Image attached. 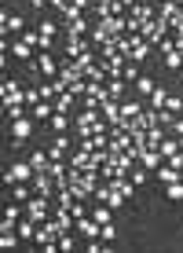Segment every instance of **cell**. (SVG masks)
I'll list each match as a JSON object with an SVG mask.
<instances>
[{
	"instance_id": "e0dca14e",
	"label": "cell",
	"mask_w": 183,
	"mask_h": 253,
	"mask_svg": "<svg viewBox=\"0 0 183 253\" xmlns=\"http://www.w3.org/2000/svg\"><path fill=\"white\" fill-rule=\"evenodd\" d=\"M99 114L107 118L110 125H117V121H121V99H107V103L99 107Z\"/></svg>"
},
{
	"instance_id": "f546056e",
	"label": "cell",
	"mask_w": 183,
	"mask_h": 253,
	"mask_svg": "<svg viewBox=\"0 0 183 253\" xmlns=\"http://www.w3.org/2000/svg\"><path fill=\"white\" fill-rule=\"evenodd\" d=\"M30 51H33V48L26 44L22 37H19V41H15V44H11V55H15V59H26V63H30Z\"/></svg>"
},
{
	"instance_id": "d4e9b609",
	"label": "cell",
	"mask_w": 183,
	"mask_h": 253,
	"mask_svg": "<svg viewBox=\"0 0 183 253\" xmlns=\"http://www.w3.org/2000/svg\"><path fill=\"white\" fill-rule=\"evenodd\" d=\"M154 88H158V84H154V77H146V74H139V81L132 84V92H136V95H150Z\"/></svg>"
},
{
	"instance_id": "8992f818",
	"label": "cell",
	"mask_w": 183,
	"mask_h": 253,
	"mask_svg": "<svg viewBox=\"0 0 183 253\" xmlns=\"http://www.w3.org/2000/svg\"><path fill=\"white\" fill-rule=\"evenodd\" d=\"M30 184H33V195H48V198H55V191H59V184L48 176V172H37Z\"/></svg>"
},
{
	"instance_id": "d6a6232c",
	"label": "cell",
	"mask_w": 183,
	"mask_h": 253,
	"mask_svg": "<svg viewBox=\"0 0 183 253\" xmlns=\"http://www.w3.org/2000/svg\"><path fill=\"white\" fill-rule=\"evenodd\" d=\"M165 195H169L172 202H183V180H176V184H169V187H165Z\"/></svg>"
},
{
	"instance_id": "4dcf8cb0",
	"label": "cell",
	"mask_w": 183,
	"mask_h": 253,
	"mask_svg": "<svg viewBox=\"0 0 183 253\" xmlns=\"http://www.w3.org/2000/svg\"><path fill=\"white\" fill-rule=\"evenodd\" d=\"M48 125L55 128V136H59V132H66V128H70V118H66V114H51Z\"/></svg>"
},
{
	"instance_id": "836d02e7",
	"label": "cell",
	"mask_w": 183,
	"mask_h": 253,
	"mask_svg": "<svg viewBox=\"0 0 183 253\" xmlns=\"http://www.w3.org/2000/svg\"><path fill=\"white\" fill-rule=\"evenodd\" d=\"M0 246H4V250H15V246H19V231H4V235H0Z\"/></svg>"
},
{
	"instance_id": "277c9868",
	"label": "cell",
	"mask_w": 183,
	"mask_h": 253,
	"mask_svg": "<svg viewBox=\"0 0 183 253\" xmlns=\"http://www.w3.org/2000/svg\"><path fill=\"white\" fill-rule=\"evenodd\" d=\"M33 176H37V169L30 165V158L26 162H11V169L4 172V184H30Z\"/></svg>"
},
{
	"instance_id": "f6af8a7d",
	"label": "cell",
	"mask_w": 183,
	"mask_h": 253,
	"mask_svg": "<svg viewBox=\"0 0 183 253\" xmlns=\"http://www.w3.org/2000/svg\"><path fill=\"white\" fill-rule=\"evenodd\" d=\"M172 132H176V136H180V139H183V114H180V118H176V121H172Z\"/></svg>"
},
{
	"instance_id": "8d00e7d4",
	"label": "cell",
	"mask_w": 183,
	"mask_h": 253,
	"mask_svg": "<svg viewBox=\"0 0 183 253\" xmlns=\"http://www.w3.org/2000/svg\"><path fill=\"white\" fill-rule=\"evenodd\" d=\"M73 246H77V239H73V231H63V235H59V250H66V253H70V250H73Z\"/></svg>"
},
{
	"instance_id": "cb8c5ba5",
	"label": "cell",
	"mask_w": 183,
	"mask_h": 253,
	"mask_svg": "<svg viewBox=\"0 0 183 253\" xmlns=\"http://www.w3.org/2000/svg\"><path fill=\"white\" fill-rule=\"evenodd\" d=\"M128 176H132V184H136V187H143V184H146V180H150V176H154V172H150V169H146V165H139V162H136V165H132V172H128Z\"/></svg>"
},
{
	"instance_id": "8fae6325",
	"label": "cell",
	"mask_w": 183,
	"mask_h": 253,
	"mask_svg": "<svg viewBox=\"0 0 183 253\" xmlns=\"http://www.w3.org/2000/svg\"><path fill=\"white\" fill-rule=\"evenodd\" d=\"M107 184H110V187H114V191H117V195H125V198H128V202H132V195H136V184H132V176H110V180H107Z\"/></svg>"
},
{
	"instance_id": "603a6c76",
	"label": "cell",
	"mask_w": 183,
	"mask_h": 253,
	"mask_svg": "<svg viewBox=\"0 0 183 253\" xmlns=\"http://www.w3.org/2000/svg\"><path fill=\"white\" fill-rule=\"evenodd\" d=\"M139 114H143L139 99H121V118H139Z\"/></svg>"
},
{
	"instance_id": "7402d4cb",
	"label": "cell",
	"mask_w": 183,
	"mask_h": 253,
	"mask_svg": "<svg viewBox=\"0 0 183 253\" xmlns=\"http://www.w3.org/2000/svg\"><path fill=\"white\" fill-rule=\"evenodd\" d=\"M183 11V7H180V0H165V4L158 7V15H161V19H169V22H176V15Z\"/></svg>"
},
{
	"instance_id": "30bf717a",
	"label": "cell",
	"mask_w": 183,
	"mask_h": 253,
	"mask_svg": "<svg viewBox=\"0 0 183 253\" xmlns=\"http://www.w3.org/2000/svg\"><path fill=\"white\" fill-rule=\"evenodd\" d=\"M128 15H132V19H139V22H150L154 15H158V7H154V4H139V0H132V4H128Z\"/></svg>"
},
{
	"instance_id": "60d3db41",
	"label": "cell",
	"mask_w": 183,
	"mask_h": 253,
	"mask_svg": "<svg viewBox=\"0 0 183 253\" xmlns=\"http://www.w3.org/2000/svg\"><path fill=\"white\" fill-rule=\"evenodd\" d=\"M7 110V118L11 121H19V118H26V107H4Z\"/></svg>"
},
{
	"instance_id": "ee69618b",
	"label": "cell",
	"mask_w": 183,
	"mask_h": 253,
	"mask_svg": "<svg viewBox=\"0 0 183 253\" xmlns=\"http://www.w3.org/2000/svg\"><path fill=\"white\" fill-rule=\"evenodd\" d=\"M169 165H172V169H183V151H180V154H172Z\"/></svg>"
},
{
	"instance_id": "74e56055",
	"label": "cell",
	"mask_w": 183,
	"mask_h": 253,
	"mask_svg": "<svg viewBox=\"0 0 183 253\" xmlns=\"http://www.w3.org/2000/svg\"><path fill=\"white\" fill-rule=\"evenodd\" d=\"M99 239H107V242H114V239H117V228H114V220H110V224H103V228H99Z\"/></svg>"
},
{
	"instance_id": "f1b7e54d",
	"label": "cell",
	"mask_w": 183,
	"mask_h": 253,
	"mask_svg": "<svg viewBox=\"0 0 183 253\" xmlns=\"http://www.w3.org/2000/svg\"><path fill=\"white\" fill-rule=\"evenodd\" d=\"M73 19H84V7H77L73 0H70V4L63 7V22H73Z\"/></svg>"
},
{
	"instance_id": "7bdbcfd3",
	"label": "cell",
	"mask_w": 183,
	"mask_h": 253,
	"mask_svg": "<svg viewBox=\"0 0 183 253\" xmlns=\"http://www.w3.org/2000/svg\"><path fill=\"white\" fill-rule=\"evenodd\" d=\"M40 51H51V33H40Z\"/></svg>"
},
{
	"instance_id": "e575fe53",
	"label": "cell",
	"mask_w": 183,
	"mask_h": 253,
	"mask_svg": "<svg viewBox=\"0 0 183 253\" xmlns=\"http://www.w3.org/2000/svg\"><path fill=\"white\" fill-rule=\"evenodd\" d=\"M121 77H125L128 84H136L139 81V63H125V74H121Z\"/></svg>"
},
{
	"instance_id": "44dd1931",
	"label": "cell",
	"mask_w": 183,
	"mask_h": 253,
	"mask_svg": "<svg viewBox=\"0 0 183 253\" xmlns=\"http://www.w3.org/2000/svg\"><path fill=\"white\" fill-rule=\"evenodd\" d=\"M15 231H19V239H30V242H37V224L26 216V220H19L15 224Z\"/></svg>"
},
{
	"instance_id": "ab89813d",
	"label": "cell",
	"mask_w": 183,
	"mask_h": 253,
	"mask_svg": "<svg viewBox=\"0 0 183 253\" xmlns=\"http://www.w3.org/2000/svg\"><path fill=\"white\" fill-rule=\"evenodd\" d=\"M40 103V88H26V107H37Z\"/></svg>"
},
{
	"instance_id": "d6986e66",
	"label": "cell",
	"mask_w": 183,
	"mask_h": 253,
	"mask_svg": "<svg viewBox=\"0 0 183 253\" xmlns=\"http://www.w3.org/2000/svg\"><path fill=\"white\" fill-rule=\"evenodd\" d=\"M150 51H154V44H146V41L139 37V41H136V48L128 51V63H146V55H150Z\"/></svg>"
},
{
	"instance_id": "4316f807",
	"label": "cell",
	"mask_w": 183,
	"mask_h": 253,
	"mask_svg": "<svg viewBox=\"0 0 183 253\" xmlns=\"http://www.w3.org/2000/svg\"><path fill=\"white\" fill-rule=\"evenodd\" d=\"M30 191H33V184H30V187H26V184H11V198H15V202H22V206H26V202L33 198Z\"/></svg>"
},
{
	"instance_id": "5bb4252c",
	"label": "cell",
	"mask_w": 183,
	"mask_h": 253,
	"mask_svg": "<svg viewBox=\"0 0 183 253\" xmlns=\"http://www.w3.org/2000/svg\"><path fill=\"white\" fill-rule=\"evenodd\" d=\"M154 176H158V184H165V187H169V184H176V180H183V176H180V169H172L169 162H161L158 169H154Z\"/></svg>"
},
{
	"instance_id": "ac0fdd59",
	"label": "cell",
	"mask_w": 183,
	"mask_h": 253,
	"mask_svg": "<svg viewBox=\"0 0 183 253\" xmlns=\"http://www.w3.org/2000/svg\"><path fill=\"white\" fill-rule=\"evenodd\" d=\"M63 30H66V37H88L92 26H88V19H73V22H66Z\"/></svg>"
},
{
	"instance_id": "9c48e42d",
	"label": "cell",
	"mask_w": 183,
	"mask_h": 253,
	"mask_svg": "<svg viewBox=\"0 0 183 253\" xmlns=\"http://www.w3.org/2000/svg\"><path fill=\"white\" fill-rule=\"evenodd\" d=\"M77 99H81V95H73L70 88H63V92L55 95V99H51V103H55V114H70V110L77 107Z\"/></svg>"
},
{
	"instance_id": "6da1fadb",
	"label": "cell",
	"mask_w": 183,
	"mask_h": 253,
	"mask_svg": "<svg viewBox=\"0 0 183 253\" xmlns=\"http://www.w3.org/2000/svg\"><path fill=\"white\" fill-rule=\"evenodd\" d=\"M73 125H77V136H81V139L110 132V121H107V118H99V110H84V107H81V114L73 118Z\"/></svg>"
},
{
	"instance_id": "2e32d148",
	"label": "cell",
	"mask_w": 183,
	"mask_h": 253,
	"mask_svg": "<svg viewBox=\"0 0 183 253\" xmlns=\"http://www.w3.org/2000/svg\"><path fill=\"white\" fill-rule=\"evenodd\" d=\"M51 114H55V103L51 99H40L37 107H30V118H37V121H51Z\"/></svg>"
},
{
	"instance_id": "4fadbf2b",
	"label": "cell",
	"mask_w": 183,
	"mask_h": 253,
	"mask_svg": "<svg viewBox=\"0 0 183 253\" xmlns=\"http://www.w3.org/2000/svg\"><path fill=\"white\" fill-rule=\"evenodd\" d=\"M165 158H161V151H158V147H143V151H139V165H146V169H158V165H161Z\"/></svg>"
},
{
	"instance_id": "ffe728a7",
	"label": "cell",
	"mask_w": 183,
	"mask_h": 253,
	"mask_svg": "<svg viewBox=\"0 0 183 253\" xmlns=\"http://www.w3.org/2000/svg\"><path fill=\"white\" fill-rule=\"evenodd\" d=\"M30 132H33V121H30V118L11 121V136H15V139H30Z\"/></svg>"
},
{
	"instance_id": "7c38bea8",
	"label": "cell",
	"mask_w": 183,
	"mask_h": 253,
	"mask_svg": "<svg viewBox=\"0 0 183 253\" xmlns=\"http://www.w3.org/2000/svg\"><path fill=\"white\" fill-rule=\"evenodd\" d=\"M30 165L37 172H48L51 169V154H48V147H37V151H30Z\"/></svg>"
},
{
	"instance_id": "b9f144b4",
	"label": "cell",
	"mask_w": 183,
	"mask_h": 253,
	"mask_svg": "<svg viewBox=\"0 0 183 253\" xmlns=\"http://www.w3.org/2000/svg\"><path fill=\"white\" fill-rule=\"evenodd\" d=\"M37 30H40V33H51V37H55V33H59V26H55V22H40Z\"/></svg>"
},
{
	"instance_id": "1f68e13d",
	"label": "cell",
	"mask_w": 183,
	"mask_h": 253,
	"mask_svg": "<svg viewBox=\"0 0 183 253\" xmlns=\"http://www.w3.org/2000/svg\"><path fill=\"white\" fill-rule=\"evenodd\" d=\"M161 59H165L169 70H183V51H169V55H161Z\"/></svg>"
},
{
	"instance_id": "ba28073f",
	"label": "cell",
	"mask_w": 183,
	"mask_h": 253,
	"mask_svg": "<svg viewBox=\"0 0 183 253\" xmlns=\"http://www.w3.org/2000/svg\"><path fill=\"white\" fill-rule=\"evenodd\" d=\"M37 59H40V63H37V66H33V70H37V77H59V70H63V66H59V63H55V59H51V55H48V51H40V55H37Z\"/></svg>"
},
{
	"instance_id": "484cf974",
	"label": "cell",
	"mask_w": 183,
	"mask_h": 253,
	"mask_svg": "<svg viewBox=\"0 0 183 253\" xmlns=\"http://www.w3.org/2000/svg\"><path fill=\"white\" fill-rule=\"evenodd\" d=\"M169 136V128L165 125H154V128H146V147H161V139Z\"/></svg>"
},
{
	"instance_id": "52a82bcc",
	"label": "cell",
	"mask_w": 183,
	"mask_h": 253,
	"mask_svg": "<svg viewBox=\"0 0 183 253\" xmlns=\"http://www.w3.org/2000/svg\"><path fill=\"white\" fill-rule=\"evenodd\" d=\"M88 48H95L92 37H66V59H81Z\"/></svg>"
},
{
	"instance_id": "83f0119b",
	"label": "cell",
	"mask_w": 183,
	"mask_h": 253,
	"mask_svg": "<svg viewBox=\"0 0 183 253\" xmlns=\"http://www.w3.org/2000/svg\"><path fill=\"white\" fill-rule=\"evenodd\" d=\"M146 99H150V110H161L165 103H169V92H165V88H154L150 95H146Z\"/></svg>"
},
{
	"instance_id": "bcb514c9",
	"label": "cell",
	"mask_w": 183,
	"mask_h": 253,
	"mask_svg": "<svg viewBox=\"0 0 183 253\" xmlns=\"http://www.w3.org/2000/svg\"><path fill=\"white\" fill-rule=\"evenodd\" d=\"M44 4H48V0H30V7H33V11H37V15L44 11Z\"/></svg>"
},
{
	"instance_id": "f35d334b",
	"label": "cell",
	"mask_w": 183,
	"mask_h": 253,
	"mask_svg": "<svg viewBox=\"0 0 183 253\" xmlns=\"http://www.w3.org/2000/svg\"><path fill=\"white\" fill-rule=\"evenodd\" d=\"M165 107H169L172 114H183V92H180V95H169V103H165Z\"/></svg>"
},
{
	"instance_id": "9a60e30c",
	"label": "cell",
	"mask_w": 183,
	"mask_h": 253,
	"mask_svg": "<svg viewBox=\"0 0 183 253\" xmlns=\"http://www.w3.org/2000/svg\"><path fill=\"white\" fill-rule=\"evenodd\" d=\"M158 151H161V158L169 162L172 154H180V151H183V139H180L176 132H172V136H165V139H161V147H158Z\"/></svg>"
},
{
	"instance_id": "7dc6e473",
	"label": "cell",
	"mask_w": 183,
	"mask_h": 253,
	"mask_svg": "<svg viewBox=\"0 0 183 253\" xmlns=\"http://www.w3.org/2000/svg\"><path fill=\"white\" fill-rule=\"evenodd\" d=\"M139 4H154V0H139Z\"/></svg>"
},
{
	"instance_id": "3957f363",
	"label": "cell",
	"mask_w": 183,
	"mask_h": 253,
	"mask_svg": "<svg viewBox=\"0 0 183 253\" xmlns=\"http://www.w3.org/2000/svg\"><path fill=\"white\" fill-rule=\"evenodd\" d=\"M169 33H172V22L161 19V15H154L150 22H143V41H146V44H154V48H158Z\"/></svg>"
},
{
	"instance_id": "5b68a950",
	"label": "cell",
	"mask_w": 183,
	"mask_h": 253,
	"mask_svg": "<svg viewBox=\"0 0 183 253\" xmlns=\"http://www.w3.org/2000/svg\"><path fill=\"white\" fill-rule=\"evenodd\" d=\"M0 95H4V107H26V88L15 77H7V81L0 84Z\"/></svg>"
},
{
	"instance_id": "d590c367",
	"label": "cell",
	"mask_w": 183,
	"mask_h": 253,
	"mask_svg": "<svg viewBox=\"0 0 183 253\" xmlns=\"http://www.w3.org/2000/svg\"><path fill=\"white\" fill-rule=\"evenodd\" d=\"M22 41L30 48H40V30H22Z\"/></svg>"
},
{
	"instance_id": "7a4b0ae2",
	"label": "cell",
	"mask_w": 183,
	"mask_h": 253,
	"mask_svg": "<svg viewBox=\"0 0 183 253\" xmlns=\"http://www.w3.org/2000/svg\"><path fill=\"white\" fill-rule=\"evenodd\" d=\"M51 213H55V198H48V195H33L30 202H26V216H30L33 224L51 220Z\"/></svg>"
}]
</instances>
